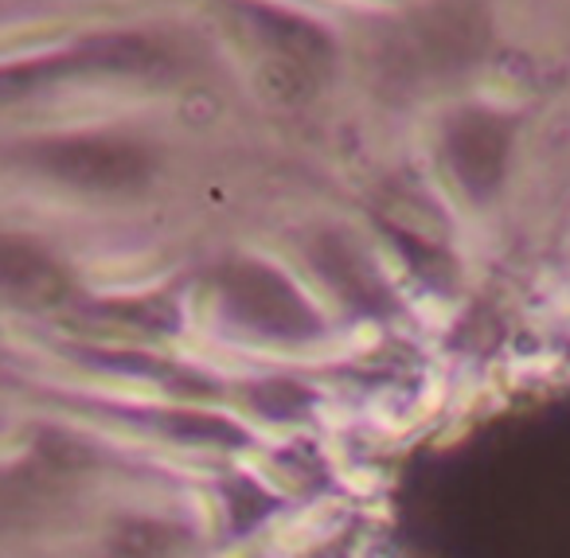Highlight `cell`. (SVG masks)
<instances>
[{
  "label": "cell",
  "instance_id": "cell-3",
  "mask_svg": "<svg viewBox=\"0 0 570 558\" xmlns=\"http://www.w3.org/2000/svg\"><path fill=\"white\" fill-rule=\"evenodd\" d=\"M508 137H512V121L500 118L492 110H461L445 129V145H450V160L469 184V192H489L500 180L508 160Z\"/></svg>",
  "mask_w": 570,
  "mask_h": 558
},
{
  "label": "cell",
  "instance_id": "cell-5",
  "mask_svg": "<svg viewBox=\"0 0 570 558\" xmlns=\"http://www.w3.org/2000/svg\"><path fill=\"white\" fill-rule=\"evenodd\" d=\"M243 12L258 28L262 40L282 59H289V63L313 67V71H325L328 63H336V43L328 36V28L305 20L302 12L277 9V4H266V0H243Z\"/></svg>",
  "mask_w": 570,
  "mask_h": 558
},
{
  "label": "cell",
  "instance_id": "cell-4",
  "mask_svg": "<svg viewBox=\"0 0 570 558\" xmlns=\"http://www.w3.org/2000/svg\"><path fill=\"white\" fill-rule=\"evenodd\" d=\"M484 20L476 12V4H434L430 12H422L411 25V48L422 56V63H473L484 51Z\"/></svg>",
  "mask_w": 570,
  "mask_h": 558
},
{
  "label": "cell",
  "instance_id": "cell-1",
  "mask_svg": "<svg viewBox=\"0 0 570 558\" xmlns=\"http://www.w3.org/2000/svg\"><path fill=\"white\" fill-rule=\"evenodd\" d=\"M180 56L168 40L149 32H102L90 36V40L75 43V48L59 51L51 59H32V63H20L0 71V90L4 87H28V82H40L48 75H145V79H157V75L176 71Z\"/></svg>",
  "mask_w": 570,
  "mask_h": 558
},
{
  "label": "cell",
  "instance_id": "cell-2",
  "mask_svg": "<svg viewBox=\"0 0 570 558\" xmlns=\"http://www.w3.org/2000/svg\"><path fill=\"white\" fill-rule=\"evenodd\" d=\"M32 165L75 184H126L145 168V153L118 137H56L28 149Z\"/></svg>",
  "mask_w": 570,
  "mask_h": 558
}]
</instances>
